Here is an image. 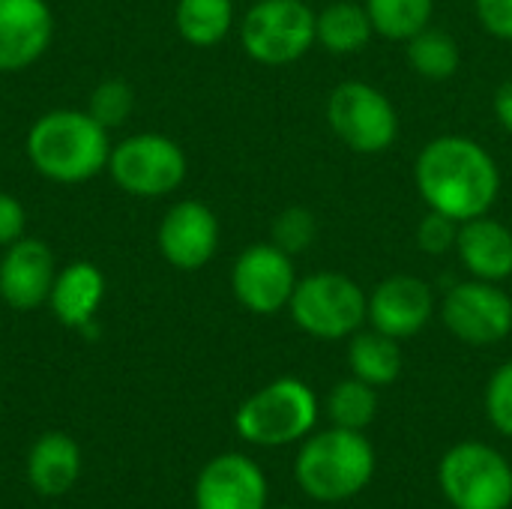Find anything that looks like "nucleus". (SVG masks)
<instances>
[{"mask_svg":"<svg viewBox=\"0 0 512 509\" xmlns=\"http://www.w3.org/2000/svg\"><path fill=\"white\" fill-rule=\"evenodd\" d=\"M288 312L312 339H348L369 321V294L345 273H312L297 279Z\"/></svg>","mask_w":512,"mask_h":509,"instance_id":"nucleus-4","label":"nucleus"},{"mask_svg":"<svg viewBox=\"0 0 512 509\" xmlns=\"http://www.w3.org/2000/svg\"><path fill=\"white\" fill-rule=\"evenodd\" d=\"M318 237V219L309 207H285L270 225V243L282 252L303 255Z\"/></svg>","mask_w":512,"mask_h":509,"instance_id":"nucleus-27","label":"nucleus"},{"mask_svg":"<svg viewBox=\"0 0 512 509\" xmlns=\"http://www.w3.org/2000/svg\"><path fill=\"white\" fill-rule=\"evenodd\" d=\"M174 24L195 48L219 45L234 27V0H177Z\"/></svg>","mask_w":512,"mask_h":509,"instance_id":"nucleus-23","label":"nucleus"},{"mask_svg":"<svg viewBox=\"0 0 512 509\" xmlns=\"http://www.w3.org/2000/svg\"><path fill=\"white\" fill-rule=\"evenodd\" d=\"M414 183L429 210L456 222L486 216L501 195L498 162L480 141L465 135L432 138L414 162Z\"/></svg>","mask_w":512,"mask_h":509,"instance_id":"nucleus-1","label":"nucleus"},{"mask_svg":"<svg viewBox=\"0 0 512 509\" xmlns=\"http://www.w3.org/2000/svg\"><path fill=\"white\" fill-rule=\"evenodd\" d=\"M186 153L183 147L159 132H141L123 138L111 147L108 174L111 180L138 198H162L183 186L186 180Z\"/></svg>","mask_w":512,"mask_h":509,"instance_id":"nucleus-9","label":"nucleus"},{"mask_svg":"<svg viewBox=\"0 0 512 509\" xmlns=\"http://www.w3.org/2000/svg\"><path fill=\"white\" fill-rule=\"evenodd\" d=\"M474 9L480 27L489 36L512 42V0H474Z\"/></svg>","mask_w":512,"mask_h":509,"instance_id":"nucleus-30","label":"nucleus"},{"mask_svg":"<svg viewBox=\"0 0 512 509\" xmlns=\"http://www.w3.org/2000/svg\"><path fill=\"white\" fill-rule=\"evenodd\" d=\"M459 225L453 216L447 213H438V210H429L420 225H417V246L426 252V255H447L456 249V240H459Z\"/></svg>","mask_w":512,"mask_h":509,"instance_id":"nucleus-29","label":"nucleus"},{"mask_svg":"<svg viewBox=\"0 0 512 509\" xmlns=\"http://www.w3.org/2000/svg\"><path fill=\"white\" fill-rule=\"evenodd\" d=\"M486 414L501 435L512 438V360L495 369L486 384Z\"/></svg>","mask_w":512,"mask_h":509,"instance_id":"nucleus-28","label":"nucleus"},{"mask_svg":"<svg viewBox=\"0 0 512 509\" xmlns=\"http://www.w3.org/2000/svg\"><path fill=\"white\" fill-rule=\"evenodd\" d=\"M327 123L333 135L354 153H387L399 138V114L384 90L366 81H342L327 99Z\"/></svg>","mask_w":512,"mask_h":509,"instance_id":"nucleus-8","label":"nucleus"},{"mask_svg":"<svg viewBox=\"0 0 512 509\" xmlns=\"http://www.w3.org/2000/svg\"><path fill=\"white\" fill-rule=\"evenodd\" d=\"M375 474V450L363 432L330 426L312 435L294 462L300 489L321 504H342L360 495Z\"/></svg>","mask_w":512,"mask_h":509,"instance_id":"nucleus-3","label":"nucleus"},{"mask_svg":"<svg viewBox=\"0 0 512 509\" xmlns=\"http://www.w3.org/2000/svg\"><path fill=\"white\" fill-rule=\"evenodd\" d=\"M54 276L57 270L51 249L42 240L21 237L6 246L0 258V297L18 312L39 309L42 303H48Z\"/></svg>","mask_w":512,"mask_h":509,"instance_id":"nucleus-15","label":"nucleus"},{"mask_svg":"<svg viewBox=\"0 0 512 509\" xmlns=\"http://www.w3.org/2000/svg\"><path fill=\"white\" fill-rule=\"evenodd\" d=\"M405 60L426 81H450L462 66V48L447 30L429 24L405 42Z\"/></svg>","mask_w":512,"mask_h":509,"instance_id":"nucleus-22","label":"nucleus"},{"mask_svg":"<svg viewBox=\"0 0 512 509\" xmlns=\"http://www.w3.org/2000/svg\"><path fill=\"white\" fill-rule=\"evenodd\" d=\"M105 297V276L90 261H75L54 276L48 306L63 327H87Z\"/></svg>","mask_w":512,"mask_h":509,"instance_id":"nucleus-18","label":"nucleus"},{"mask_svg":"<svg viewBox=\"0 0 512 509\" xmlns=\"http://www.w3.org/2000/svg\"><path fill=\"white\" fill-rule=\"evenodd\" d=\"M315 15L303 0H255L240 21V45L264 66L297 63L315 45Z\"/></svg>","mask_w":512,"mask_h":509,"instance_id":"nucleus-7","label":"nucleus"},{"mask_svg":"<svg viewBox=\"0 0 512 509\" xmlns=\"http://www.w3.org/2000/svg\"><path fill=\"white\" fill-rule=\"evenodd\" d=\"M156 243L174 270L195 273L207 267L219 249V219L201 201H177L165 213L156 231Z\"/></svg>","mask_w":512,"mask_h":509,"instance_id":"nucleus-12","label":"nucleus"},{"mask_svg":"<svg viewBox=\"0 0 512 509\" xmlns=\"http://www.w3.org/2000/svg\"><path fill=\"white\" fill-rule=\"evenodd\" d=\"M372 27L390 42H408L432 24L435 0H363Z\"/></svg>","mask_w":512,"mask_h":509,"instance_id":"nucleus-24","label":"nucleus"},{"mask_svg":"<svg viewBox=\"0 0 512 509\" xmlns=\"http://www.w3.org/2000/svg\"><path fill=\"white\" fill-rule=\"evenodd\" d=\"M444 327L465 345H498L512 333V297L501 282H456L441 303Z\"/></svg>","mask_w":512,"mask_h":509,"instance_id":"nucleus-10","label":"nucleus"},{"mask_svg":"<svg viewBox=\"0 0 512 509\" xmlns=\"http://www.w3.org/2000/svg\"><path fill=\"white\" fill-rule=\"evenodd\" d=\"M378 414V396L375 387L360 381V378H348L339 381L330 396H327V417L333 426L339 429H351V432H366L369 423Z\"/></svg>","mask_w":512,"mask_h":509,"instance_id":"nucleus-25","label":"nucleus"},{"mask_svg":"<svg viewBox=\"0 0 512 509\" xmlns=\"http://www.w3.org/2000/svg\"><path fill=\"white\" fill-rule=\"evenodd\" d=\"M348 366L354 378L372 384V387H387L402 375V351L399 342L384 336L381 330H357L348 345Z\"/></svg>","mask_w":512,"mask_h":509,"instance_id":"nucleus-21","label":"nucleus"},{"mask_svg":"<svg viewBox=\"0 0 512 509\" xmlns=\"http://www.w3.org/2000/svg\"><path fill=\"white\" fill-rule=\"evenodd\" d=\"M372 36V18L357 0H333L315 15V42L336 57L363 51Z\"/></svg>","mask_w":512,"mask_h":509,"instance_id":"nucleus-20","label":"nucleus"},{"mask_svg":"<svg viewBox=\"0 0 512 509\" xmlns=\"http://www.w3.org/2000/svg\"><path fill=\"white\" fill-rule=\"evenodd\" d=\"M441 492L453 509H510L512 465L483 441L450 447L438 465Z\"/></svg>","mask_w":512,"mask_h":509,"instance_id":"nucleus-6","label":"nucleus"},{"mask_svg":"<svg viewBox=\"0 0 512 509\" xmlns=\"http://www.w3.org/2000/svg\"><path fill=\"white\" fill-rule=\"evenodd\" d=\"M78 471H81V456L69 435L51 432L33 444L30 459H27V477L39 495L45 498L66 495L72 483L78 480Z\"/></svg>","mask_w":512,"mask_h":509,"instance_id":"nucleus-19","label":"nucleus"},{"mask_svg":"<svg viewBox=\"0 0 512 509\" xmlns=\"http://www.w3.org/2000/svg\"><path fill=\"white\" fill-rule=\"evenodd\" d=\"M318 423V399L309 384L297 378H276L252 393L237 417V435L255 447H285L306 438Z\"/></svg>","mask_w":512,"mask_h":509,"instance_id":"nucleus-5","label":"nucleus"},{"mask_svg":"<svg viewBox=\"0 0 512 509\" xmlns=\"http://www.w3.org/2000/svg\"><path fill=\"white\" fill-rule=\"evenodd\" d=\"M54 18L45 0H0V72L33 66L51 45Z\"/></svg>","mask_w":512,"mask_h":509,"instance_id":"nucleus-16","label":"nucleus"},{"mask_svg":"<svg viewBox=\"0 0 512 509\" xmlns=\"http://www.w3.org/2000/svg\"><path fill=\"white\" fill-rule=\"evenodd\" d=\"M135 108V93L123 78H108L102 84H96L87 96V114L102 123L105 129L123 126L129 120Z\"/></svg>","mask_w":512,"mask_h":509,"instance_id":"nucleus-26","label":"nucleus"},{"mask_svg":"<svg viewBox=\"0 0 512 509\" xmlns=\"http://www.w3.org/2000/svg\"><path fill=\"white\" fill-rule=\"evenodd\" d=\"M24 225H27V213H24L21 201L12 198L9 192H0V246L6 249L15 240H21Z\"/></svg>","mask_w":512,"mask_h":509,"instance_id":"nucleus-31","label":"nucleus"},{"mask_svg":"<svg viewBox=\"0 0 512 509\" xmlns=\"http://www.w3.org/2000/svg\"><path fill=\"white\" fill-rule=\"evenodd\" d=\"M198 509H267V480L261 468L240 453L216 456L195 483Z\"/></svg>","mask_w":512,"mask_h":509,"instance_id":"nucleus-14","label":"nucleus"},{"mask_svg":"<svg viewBox=\"0 0 512 509\" xmlns=\"http://www.w3.org/2000/svg\"><path fill=\"white\" fill-rule=\"evenodd\" d=\"M297 288L294 258L273 243H255L240 252L231 270V291L237 303L255 315H276L288 309Z\"/></svg>","mask_w":512,"mask_h":509,"instance_id":"nucleus-11","label":"nucleus"},{"mask_svg":"<svg viewBox=\"0 0 512 509\" xmlns=\"http://www.w3.org/2000/svg\"><path fill=\"white\" fill-rule=\"evenodd\" d=\"M30 165L54 183H84L108 168L111 138L87 111H48L27 132Z\"/></svg>","mask_w":512,"mask_h":509,"instance_id":"nucleus-2","label":"nucleus"},{"mask_svg":"<svg viewBox=\"0 0 512 509\" xmlns=\"http://www.w3.org/2000/svg\"><path fill=\"white\" fill-rule=\"evenodd\" d=\"M456 255L471 279L504 282L512 276V231L489 213L468 219L459 225Z\"/></svg>","mask_w":512,"mask_h":509,"instance_id":"nucleus-17","label":"nucleus"},{"mask_svg":"<svg viewBox=\"0 0 512 509\" xmlns=\"http://www.w3.org/2000/svg\"><path fill=\"white\" fill-rule=\"evenodd\" d=\"M492 108H495V117H498V123L507 129L512 135V75L507 81H501L498 84V90H495V99H492Z\"/></svg>","mask_w":512,"mask_h":509,"instance_id":"nucleus-32","label":"nucleus"},{"mask_svg":"<svg viewBox=\"0 0 512 509\" xmlns=\"http://www.w3.org/2000/svg\"><path fill=\"white\" fill-rule=\"evenodd\" d=\"M435 315V294L429 282L399 273L387 276L369 294V324L384 336L402 342L426 330Z\"/></svg>","mask_w":512,"mask_h":509,"instance_id":"nucleus-13","label":"nucleus"}]
</instances>
